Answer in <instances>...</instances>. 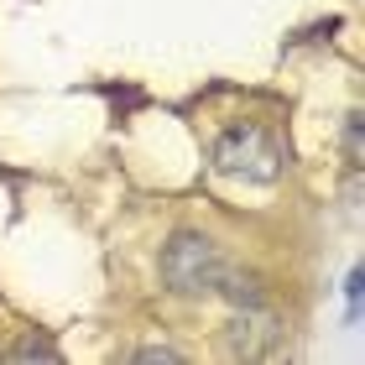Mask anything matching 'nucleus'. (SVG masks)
Returning <instances> with one entry per match:
<instances>
[{"mask_svg":"<svg viewBox=\"0 0 365 365\" xmlns=\"http://www.w3.org/2000/svg\"><path fill=\"white\" fill-rule=\"evenodd\" d=\"M136 360H146V365H178L182 355H178V350H168V344H146Z\"/></svg>","mask_w":365,"mask_h":365,"instance_id":"nucleus-5","label":"nucleus"},{"mask_svg":"<svg viewBox=\"0 0 365 365\" xmlns=\"http://www.w3.org/2000/svg\"><path fill=\"white\" fill-rule=\"evenodd\" d=\"M220 277H225V261H220V245L209 235H193L182 230L162 245V282L178 292V297H204V292H220Z\"/></svg>","mask_w":365,"mask_h":365,"instance_id":"nucleus-1","label":"nucleus"},{"mask_svg":"<svg viewBox=\"0 0 365 365\" xmlns=\"http://www.w3.org/2000/svg\"><path fill=\"white\" fill-rule=\"evenodd\" d=\"M360 125H365L360 115H350V120H344V157H350L355 168H360V157H365V152H360Z\"/></svg>","mask_w":365,"mask_h":365,"instance_id":"nucleus-4","label":"nucleus"},{"mask_svg":"<svg viewBox=\"0 0 365 365\" xmlns=\"http://www.w3.org/2000/svg\"><path fill=\"white\" fill-rule=\"evenodd\" d=\"M282 146L267 125H230L214 141V168L225 178H245V182H277L282 178Z\"/></svg>","mask_w":365,"mask_h":365,"instance_id":"nucleus-2","label":"nucleus"},{"mask_svg":"<svg viewBox=\"0 0 365 365\" xmlns=\"http://www.w3.org/2000/svg\"><path fill=\"white\" fill-rule=\"evenodd\" d=\"M11 355H16V360H58V344H47V339H21Z\"/></svg>","mask_w":365,"mask_h":365,"instance_id":"nucleus-3","label":"nucleus"}]
</instances>
